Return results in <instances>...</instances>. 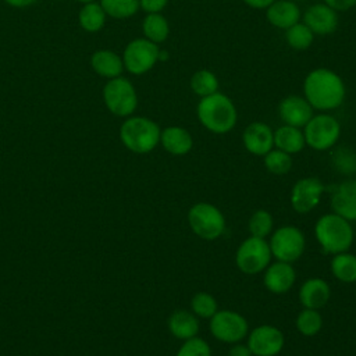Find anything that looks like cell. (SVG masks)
Listing matches in <instances>:
<instances>
[{
  "mask_svg": "<svg viewBox=\"0 0 356 356\" xmlns=\"http://www.w3.org/2000/svg\"><path fill=\"white\" fill-rule=\"evenodd\" d=\"M302 92L313 110L328 113L343 104L346 85L342 76L334 70L317 67L306 74Z\"/></svg>",
  "mask_w": 356,
  "mask_h": 356,
  "instance_id": "1",
  "label": "cell"
},
{
  "mask_svg": "<svg viewBox=\"0 0 356 356\" xmlns=\"http://www.w3.org/2000/svg\"><path fill=\"white\" fill-rule=\"evenodd\" d=\"M196 117L200 125L209 132L224 135L235 128L238 122V110L232 99L218 90L199 99Z\"/></svg>",
  "mask_w": 356,
  "mask_h": 356,
  "instance_id": "2",
  "label": "cell"
},
{
  "mask_svg": "<svg viewBox=\"0 0 356 356\" xmlns=\"http://www.w3.org/2000/svg\"><path fill=\"white\" fill-rule=\"evenodd\" d=\"M314 235L324 253L337 254L349 250L355 234L350 221L335 213H328L317 220Z\"/></svg>",
  "mask_w": 356,
  "mask_h": 356,
  "instance_id": "3",
  "label": "cell"
},
{
  "mask_svg": "<svg viewBox=\"0 0 356 356\" xmlns=\"http://www.w3.org/2000/svg\"><path fill=\"white\" fill-rule=\"evenodd\" d=\"M161 129L159 124L147 117H128L120 128V139L122 145L138 154L152 152L160 143Z\"/></svg>",
  "mask_w": 356,
  "mask_h": 356,
  "instance_id": "4",
  "label": "cell"
},
{
  "mask_svg": "<svg viewBox=\"0 0 356 356\" xmlns=\"http://www.w3.org/2000/svg\"><path fill=\"white\" fill-rule=\"evenodd\" d=\"M306 146L324 152L337 145L341 136V122L330 113L318 111L302 128Z\"/></svg>",
  "mask_w": 356,
  "mask_h": 356,
  "instance_id": "5",
  "label": "cell"
},
{
  "mask_svg": "<svg viewBox=\"0 0 356 356\" xmlns=\"http://www.w3.org/2000/svg\"><path fill=\"white\" fill-rule=\"evenodd\" d=\"M191 229L202 239L214 241L225 231V217L221 210L207 202L195 203L188 211Z\"/></svg>",
  "mask_w": 356,
  "mask_h": 356,
  "instance_id": "6",
  "label": "cell"
},
{
  "mask_svg": "<svg viewBox=\"0 0 356 356\" xmlns=\"http://www.w3.org/2000/svg\"><path fill=\"white\" fill-rule=\"evenodd\" d=\"M103 99L108 111L118 117H129L138 107L136 89L124 76L108 79L103 88Z\"/></svg>",
  "mask_w": 356,
  "mask_h": 356,
  "instance_id": "7",
  "label": "cell"
},
{
  "mask_svg": "<svg viewBox=\"0 0 356 356\" xmlns=\"http://www.w3.org/2000/svg\"><path fill=\"white\" fill-rule=\"evenodd\" d=\"M271 250L264 238L249 236L236 249L235 263L236 267L249 275H254L266 270L271 261Z\"/></svg>",
  "mask_w": 356,
  "mask_h": 356,
  "instance_id": "8",
  "label": "cell"
},
{
  "mask_svg": "<svg viewBox=\"0 0 356 356\" xmlns=\"http://www.w3.org/2000/svg\"><path fill=\"white\" fill-rule=\"evenodd\" d=\"M271 254L278 261L293 263L305 252L306 239L303 232L295 225H284L273 232L268 242Z\"/></svg>",
  "mask_w": 356,
  "mask_h": 356,
  "instance_id": "9",
  "label": "cell"
},
{
  "mask_svg": "<svg viewBox=\"0 0 356 356\" xmlns=\"http://www.w3.org/2000/svg\"><path fill=\"white\" fill-rule=\"evenodd\" d=\"M160 46L147 40L146 38H136L131 40L122 53L124 68L134 74L142 75L149 72L159 61Z\"/></svg>",
  "mask_w": 356,
  "mask_h": 356,
  "instance_id": "10",
  "label": "cell"
},
{
  "mask_svg": "<svg viewBox=\"0 0 356 356\" xmlns=\"http://www.w3.org/2000/svg\"><path fill=\"white\" fill-rule=\"evenodd\" d=\"M209 327L211 335L224 343H236L249 332L246 318L234 310H217Z\"/></svg>",
  "mask_w": 356,
  "mask_h": 356,
  "instance_id": "11",
  "label": "cell"
},
{
  "mask_svg": "<svg viewBox=\"0 0 356 356\" xmlns=\"http://www.w3.org/2000/svg\"><path fill=\"white\" fill-rule=\"evenodd\" d=\"M285 343L284 334L280 328L261 324L254 327L248 335V346L253 356H277Z\"/></svg>",
  "mask_w": 356,
  "mask_h": 356,
  "instance_id": "12",
  "label": "cell"
},
{
  "mask_svg": "<svg viewBox=\"0 0 356 356\" xmlns=\"http://www.w3.org/2000/svg\"><path fill=\"white\" fill-rule=\"evenodd\" d=\"M316 36L332 35L339 26V13L323 1L310 4L302 11V19Z\"/></svg>",
  "mask_w": 356,
  "mask_h": 356,
  "instance_id": "13",
  "label": "cell"
},
{
  "mask_svg": "<svg viewBox=\"0 0 356 356\" xmlns=\"http://www.w3.org/2000/svg\"><path fill=\"white\" fill-rule=\"evenodd\" d=\"M324 189L323 182L316 177L300 178L291 191L292 209L302 214L312 211L320 203Z\"/></svg>",
  "mask_w": 356,
  "mask_h": 356,
  "instance_id": "14",
  "label": "cell"
},
{
  "mask_svg": "<svg viewBox=\"0 0 356 356\" xmlns=\"http://www.w3.org/2000/svg\"><path fill=\"white\" fill-rule=\"evenodd\" d=\"M278 117L282 124L303 128L313 117L314 110L302 95H289L281 99L277 107Z\"/></svg>",
  "mask_w": 356,
  "mask_h": 356,
  "instance_id": "15",
  "label": "cell"
},
{
  "mask_svg": "<svg viewBox=\"0 0 356 356\" xmlns=\"http://www.w3.org/2000/svg\"><path fill=\"white\" fill-rule=\"evenodd\" d=\"M242 143L253 156H264L274 147V131L261 121H253L242 132Z\"/></svg>",
  "mask_w": 356,
  "mask_h": 356,
  "instance_id": "16",
  "label": "cell"
},
{
  "mask_svg": "<svg viewBox=\"0 0 356 356\" xmlns=\"http://www.w3.org/2000/svg\"><path fill=\"white\" fill-rule=\"evenodd\" d=\"M296 280L295 268L292 267V263L285 261H274L266 267L263 282L264 286L271 293H285L288 292Z\"/></svg>",
  "mask_w": 356,
  "mask_h": 356,
  "instance_id": "17",
  "label": "cell"
},
{
  "mask_svg": "<svg viewBox=\"0 0 356 356\" xmlns=\"http://www.w3.org/2000/svg\"><path fill=\"white\" fill-rule=\"evenodd\" d=\"M267 22L277 29H288L302 19V10L293 0H275L266 10Z\"/></svg>",
  "mask_w": 356,
  "mask_h": 356,
  "instance_id": "18",
  "label": "cell"
},
{
  "mask_svg": "<svg viewBox=\"0 0 356 356\" xmlns=\"http://www.w3.org/2000/svg\"><path fill=\"white\" fill-rule=\"evenodd\" d=\"M332 213L348 221H356V179L339 184L331 196Z\"/></svg>",
  "mask_w": 356,
  "mask_h": 356,
  "instance_id": "19",
  "label": "cell"
},
{
  "mask_svg": "<svg viewBox=\"0 0 356 356\" xmlns=\"http://www.w3.org/2000/svg\"><path fill=\"white\" fill-rule=\"evenodd\" d=\"M331 296V288L323 278H309L299 288V300L303 307L321 309L327 305Z\"/></svg>",
  "mask_w": 356,
  "mask_h": 356,
  "instance_id": "20",
  "label": "cell"
},
{
  "mask_svg": "<svg viewBox=\"0 0 356 356\" xmlns=\"http://www.w3.org/2000/svg\"><path fill=\"white\" fill-rule=\"evenodd\" d=\"M160 143L167 153L172 156H184L192 150L193 138L186 128L179 125H170L161 129Z\"/></svg>",
  "mask_w": 356,
  "mask_h": 356,
  "instance_id": "21",
  "label": "cell"
},
{
  "mask_svg": "<svg viewBox=\"0 0 356 356\" xmlns=\"http://www.w3.org/2000/svg\"><path fill=\"white\" fill-rule=\"evenodd\" d=\"M170 332L178 339H189L197 335L199 332V320L197 317L188 310H175L170 314L167 321Z\"/></svg>",
  "mask_w": 356,
  "mask_h": 356,
  "instance_id": "22",
  "label": "cell"
},
{
  "mask_svg": "<svg viewBox=\"0 0 356 356\" xmlns=\"http://www.w3.org/2000/svg\"><path fill=\"white\" fill-rule=\"evenodd\" d=\"M305 146L306 140L302 128L282 124L274 131V147L292 156L302 152Z\"/></svg>",
  "mask_w": 356,
  "mask_h": 356,
  "instance_id": "23",
  "label": "cell"
},
{
  "mask_svg": "<svg viewBox=\"0 0 356 356\" xmlns=\"http://www.w3.org/2000/svg\"><path fill=\"white\" fill-rule=\"evenodd\" d=\"M90 65L96 74L104 78L121 76L124 71L122 57L111 50H97L90 57Z\"/></svg>",
  "mask_w": 356,
  "mask_h": 356,
  "instance_id": "24",
  "label": "cell"
},
{
  "mask_svg": "<svg viewBox=\"0 0 356 356\" xmlns=\"http://www.w3.org/2000/svg\"><path fill=\"white\" fill-rule=\"evenodd\" d=\"M142 32L147 40L161 44L170 36V22L161 13L146 14L142 21Z\"/></svg>",
  "mask_w": 356,
  "mask_h": 356,
  "instance_id": "25",
  "label": "cell"
},
{
  "mask_svg": "<svg viewBox=\"0 0 356 356\" xmlns=\"http://www.w3.org/2000/svg\"><path fill=\"white\" fill-rule=\"evenodd\" d=\"M189 88L193 95L200 97L213 95L220 90V79L216 72L207 68L195 71L189 78Z\"/></svg>",
  "mask_w": 356,
  "mask_h": 356,
  "instance_id": "26",
  "label": "cell"
},
{
  "mask_svg": "<svg viewBox=\"0 0 356 356\" xmlns=\"http://www.w3.org/2000/svg\"><path fill=\"white\" fill-rule=\"evenodd\" d=\"M331 273L341 282H356V256L349 252L334 254L331 260Z\"/></svg>",
  "mask_w": 356,
  "mask_h": 356,
  "instance_id": "27",
  "label": "cell"
},
{
  "mask_svg": "<svg viewBox=\"0 0 356 356\" xmlns=\"http://www.w3.org/2000/svg\"><path fill=\"white\" fill-rule=\"evenodd\" d=\"M284 32H285L284 38H285L286 44L291 49L299 50V51L307 50L313 44L314 38H316V35L310 31V28L306 24H303L302 21L289 26Z\"/></svg>",
  "mask_w": 356,
  "mask_h": 356,
  "instance_id": "28",
  "label": "cell"
},
{
  "mask_svg": "<svg viewBox=\"0 0 356 356\" xmlns=\"http://www.w3.org/2000/svg\"><path fill=\"white\" fill-rule=\"evenodd\" d=\"M79 25L88 32H97L103 28L106 22V13L102 8L100 3H85L78 14Z\"/></svg>",
  "mask_w": 356,
  "mask_h": 356,
  "instance_id": "29",
  "label": "cell"
},
{
  "mask_svg": "<svg viewBox=\"0 0 356 356\" xmlns=\"http://www.w3.org/2000/svg\"><path fill=\"white\" fill-rule=\"evenodd\" d=\"M106 15L113 18H129L139 11V0H100Z\"/></svg>",
  "mask_w": 356,
  "mask_h": 356,
  "instance_id": "30",
  "label": "cell"
},
{
  "mask_svg": "<svg viewBox=\"0 0 356 356\" xmlns=\"http://www.w3.org/2000/svg\"><path fill=\"white\" fill-rule=\"evenodd\" d=\"M264 157V167L268 172L274 175H285L292 168V157L291 154L273 147Z\"/></svg>",
  "mask_w": 356,
  "mask_h": 356,
  "instance_id": "31",
  "label": "cell"
},
{
  "mask_svg": "<svg viewBox=\"0 0 356 356\" xmlns=\"http://www.w3.org/2000/svg\"><path fill=\"white\" fill-rule=\"evenodd\" d=\"M323 327V318L318 310L305 307L296 317V328L305 337L316 335Z\"/></svg>",
  "mask_w": 356,
  "mask_h": 356,
  "instance_id": "32",
  "label": "cell"
},
{
  "mask_svg": "<svg viewBox=\"0 0 356 356\" xmlns=\"http://www.w3.org/2000/svg\"><path fill=\"white\" fill-rule=\"evenodd\" d=\"M191 310L200 318H210L218 310V302L209 292H197L191 299Z\"/></svg>",
  "mask_w": 356,
  "mask_h": 356,
  "instance_id": "33",
  "label": "cell"
},
{
  "mask_svg": "<svg viewBox=\"0 0 356 356\" xmlns=\"http://www.w3.org/2000/svg\"><path fill=\"white\" fill-rule=\"evenodd\" d=\"M273 225H274V220L271 213H268L267 210H256L248 222V228L252 236L256 238H266L267 235L271 234L273 231Z\"/></svg>",
  "mask_w": 356,
  "mask_h": 356,
  "instance_id": "34",
  "label": "cell"
},
{
  "mask_svg": "<svg viewBox=\"0 0 356 356\" xmlns=\"http://www.w3.org/2000/svg\"><path fill=\"white\" fill-rule=\"evenodd\" d=\"M175 356H211L210 345L199 337L185 339Z\"/></svg>",
  "mask_w": 356,
  "mask_h": 356,
  "instance_id": "35",
  "label": "cell"
},
{
  "mask_svg": "<svg viewBox=\"0 0 356 356\" xmlns=\"http://www.w3.org/2000/svg\"><path fill=\"white\" fill-rule=\"evenodd\" d=\"M349 160H356V156L350 150H348V149H339L337 152V154H335V159H334V161L338 165V168L353 171L356 167L352 165V163H349Z\"/></svg>",
  "mask_w": 356,
  "mask_h": 356,
  "instance_id": "36",
  "label": "cell"
},
{
  "mask_svg": "<svg viewBox=\"0 0 356 356\" xmlns=\"http://www.w3.org/2000/svg\"><path fill=\"white\" fill-rule=\"evenodd\" d=\"M168 4V0H139V8L146 14L161 13Z\"/></svg>",
  "mask_w": 356,
  "mask_h": 356,
  "instance_id": "37",
  "label": "cell"
},
{
  "mask_svg": "<svg viewBox=\"0 0 356 356\" xmlns=\"http://www.w3.org/2000/svg\"><path fill=\"white\" fill-rule=\"evenodd\" d=\"M337 13H345L356 6V0H321Z\"/></svg>",
  "mask_w": 356,
  "mask_h": 356,
  "instance_id": "38",
  "label": "cell"
},
{
  "mask_svg": "<svg viewBox=\"0 0 356 356\" xmlns=\"http://www.w3.org/2000/svg\"><path fill=\"white\" fill-rule=\"evenodd\" d=\"M228 356H253L249 346L248 345H242V343H235L229 350H228Z\"/></svg>",
  "mask_w": 356,
  "mask_h": 356,
  "instance_id": "39",
  "label": "cell"
},
{
  "mask_svg": "<svg viewBox=\"0 0 356 356\" xmlns=\"http://www.w3.org/2000/svg\"><path fill=\"white\" fill-rule=\"evenodd\" d=\"M248 7L254 10H266L275 0H242Z\"/></svg>",
  "mask_w": 356,
  "mask_h": 356,
  "instance_id": "40",
  "label": "cell"
},
{
  "mask_svg": "<svg viewBox=\"0 0 356 356\" xmlns=\"http://www.w3.org/2000/svg\"><path fill=\"white\" fill-rule=\"evenodd\" d=\"M4 1L13 7H28L33 4L36 0H4Z\"/></svg>",
  "mask_w": 356,
  "mask_h": 356,
  "instance_id": "41",
  "label": "cell"
},
{
  "mask_svg": "<svg viewBox=\"0 0 356 356\" xmlns=\"http://www.w3.org/2000/svg\"><path fill=\"white\" fill-rule=\"evenodd\" d=\"M78 1H82V3H90V1H93V0H78Z\"/></svg>",
  "mask_w": 356,
  "mask_h": 356,
  "instance_id": "42",
  "label": "cell"
}]
</instances>
